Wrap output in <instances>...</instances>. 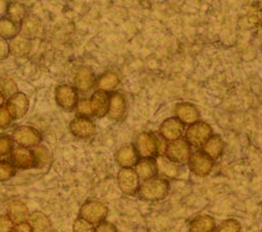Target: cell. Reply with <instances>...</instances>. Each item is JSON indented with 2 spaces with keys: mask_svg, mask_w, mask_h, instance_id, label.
Instances as JSON below:
<instances>
[{
  "mask_svg": "<svg viewBox=\"0 0 262 232\" xmlns=\"http://www.w3.org/2000/svg\"><path fill=\"white\" fill-rule=\"evenodd\" d=\"M140 196L146 201H162L169 194V182L163 178H154L145 181L139 189Z\"/></svg>",
  "mask_w": 262,
  "mask_h": 232,
  "instance_id": "6da1fadb",
  "label": "cell"
},
{
  "mask_svg": "<svg viewBox=\"0 0 262 232\" xmlns=\"http://www.w3.org/2000/svg\"><path fill=\"white\" fill-rule=\"evenodd\" d=\"M135 150L142 159H154L159 156V136L150 133H142L137 137Z\"/></svg>",
  "mask_w": 262,
  "mask_h": 232,
  "instance_id": "7a4b0ae2",
  "label": "cell"
},
{
  "mask_svg": "<svg viewBox=\"0 0 262 232\" xmlns=\"http://www.w3.org/2000/svg\"><path fill=\"white\" fill-rule=\"evenodd\" d=\"M212 137V128L203 121L190 125L186 131V141L190 146L203 147V145Z\"/></svg>",
  "mask_w": 262,
  "mask_h": 232,
  "instance_id": "3957f363",
  "label": "cell"
},
{
  "mask_svg": "<svg viewBox=\"0 0 262 232\" xmlns=\"http://www.w3.org/2000/svg\"><path fill=\"white\" fill-rule=\"evenodd\" d=\"M80 218L92 224H100L104 222L108 215L107 206L99 201L86 202L80 209Z\"/></svg>",
  "mask_w": 262,
  "mask_h": 232,
  "instance_id": "277c9868",
  "label": "cell"
},
{
  "mask_svg": "<svg viewBox=\"0 0 262 232\" xmlns=\"http://www.w3.org/2000/svg\"><path fill=\"white\" fill-rule=\"evenodd\" d=\"M166 157L176 164H185L191 156V146L185 139L171 141L167 145Z\"/></svg>",
  "mask_w": 262,
  "mask_h": 232,
  "instance_id": "5b68a950",
  "label": "cell"
},
{
  "mask_svg": "<svg viewBox=\"0 0 262 232\" xmlns=\"http://www.w3.org/2000/svg\"><path fill=\"white\" fill-rule=\"evenodd\" d=\"M118 186L121 192L127 196H134L140 189V179L133 168H122L119 172Z\"/></svg>",
  "mask_w": 262,
  "mask_h": 232,
  "instance_id": "8992f818",
  "label": "cell"
},
{
  "mask_svg": "<svg viewBox=\"0 0 262 232\" xmlns=\"http://www.w3.org/2000/svg\"><path fill=\"white\" fill-rule=\"evenodd\" d=\"M11 164L18 170H30L36 167L37 160L36 155L30 149L17 146L14 147L11 153Z\"/></svg>",
  "mask_w": 262,
  "mask_h": 232,
  "instance_id": "52a82bcc",
  "label": "cell"
},
{
  "mask_svg": "<svg viewBox=\"0 0 262 232\" xmlns=\"http://www.w3.org/2000/svg\"><path fill=\"white\" fill-rule=\"evenodd\" d=\"M14 141L21 147H35L40 144L42 137L41 134L31 126H20L13 132Z\"/></svg>",
  "mask_w": 262,
  "mask_h": 232,
  "instance_id": "ba28073f",
  "label": "cell"
},
{
  "mask_svg": "<svg viewBox=\"0 0 262 232\" xmlns=\"http://www.w3.org/2000/svg\"><path fill=\"white\" fill-rule=\"evenodd\" d=\"M188 163L191 172L199 177L208 176L214 166V161L202 152L191 154Z\"/></svg>",
  "mask_w": 262,
  "mask_h": 232,
  "instance_id": "9c48e42d",
  "label": "cell"
},
{
  "mask_svg": "<svg viewBox=\"0 0 262 232\" xmlns=\"http://www.w3.org/2000/svg\"><path fill=\"white\" fill-rule=\"evenodd\" d=\"M30 103L27 96L23 93H16L11 96L7 102V110L14 119L23 118L29 111Z\"/></svg>",
  "mask_w": 262,
  "mask_h": 232,
  "instance_id": "30bf717a",
  "label": "cell"
},
{
  "mask_svg": "<svg viewBox=\"0 0 262 232\" xmlns=\"http://www.w3.org/2000/svg\"><path fill=\"white\" fill-rule=\"evenodd\" d=\"M184 132H185L184 124L176 117L165 120L160 128L161 136L166 141H170V142L181 139Z\"/></svg>",
  "mask_w": 262,
  "mask_h": 232,
  "instance_id": "8fae6325",
  "label": "cell"
},
{
  "mask_svg": "<svg viewBox=\"0 0 262 232\" xmlns=\"http://www.w3.org/2000/svg\"><path fill=\"white\" fill-rule=\"evenodd\" d=\"M56 101L64 110H73L77 107L78 93L75 88L61 86L56 90Z\"/></svg>",
  "mask_w": 262,
  "mask_h": 232,
  "instance_id": "7c38bea8",
  "label": "cell"
},
{
  "mask_svg": "<svg viewBox=\"0 0 262 232\" xmlns=\"http://www.w3.org/2000/svg\"><path fill=\"white\" fill-rule=\"evenodd\" d=\"M70 130L73 135L78 138L89 139L95 135L96 125L87 118H77L71 122Z\"/></svg>",
  "mask_w": 262,
  "mask_h": 232,
  "instance_id": "4fadbf2b",
  "label": "cell"
},
{
  "mask_svg": "<svg viewBox=\"0 0 262 232\" xmlns=\"http://www.w3.org/2000/svg\"><path fill=\"white\" fill-rule=\"evenodd\" d=\"M176 118L183 124H194L200 120V113L191 103H180L176 108Z\"/></svg>",
  "mask_w": 262,
  "mask_h": 232,
  "instance_id": "5bb4252c",
  "label": "cell"
},
{
  "mask_svg": "<svg viewBox=\"0 0 262 232\" xmlns=\"http://www.w3.org/2000/svg\"><path fill=\"white\" fill-rule=\"evenodd\" d=\"M109 102H111V97L103 91H96L91 99V105L93 114L99 118H102L108 114L109 110Z\"/></svg>",
  "mask_w": 262,
  "mask_h": 232,
  "instance_id": "9a60e30c",
  "label": "cell"
},
{
  "mask_svg": "<svg viewBox=\"0 0 262 232\" xmlns=\"http://www.w3.org/2000/svg\"><path fill=\"white\" fill-rule=\"evenodd\" d=\"M20 31L23 33V36L28 39L38 38L43 33V26L37 17L30 15L27 16L21 23Z\"/></svg>",
  "mask_w": 262,
  "mask_h": 232,
  "instance_id": "2e32d148",
  "label": "cell"
},
{
  "mask_svg": "<svg viewBox=\"0 0 262 232\" xmlns=\"http://www.w3.org/2000/svg\"><path fill=\"white\" fill-rule=\"evenodd\" d=\"M126 109L125 98L119 93L113 94L111 96V102H109L108 118L113 121L122 120L126 114Z\"/></svg>",
  "mask_w": 262,
  "mask_h": 232,
  "instance_id": "e0dca14e",
  "label": "cell"
},
{
  "mask_svg": "<svg viewBox=\"0 0 262 232\" xmlns=\"http://www.w3.org/2000/svg\"><path fill=\"white\" fill-rule=\"evenodd\" d=\"M139 156L134 146L125 145L116 154V161L122 168H131L134 165H137Z\"/></svg>",
  "mask_w": 262,
  "mask_h": 232,
  "instance_id": "ac0fdd59",
  "label": "cell"
},
{
  "mask_svg": "<svg viewBox=\"0 0 262 232\" xmlns=\"http://www.w3.org/2000/svg\"><path fill=\"white\" fill-rule=\"evenodd\" d=\"M95 84V74L87 67L80 68L75 76L76 89L82 92H89Z\"/></svg>",
  "mask_w": 262,
  "mask_h": 232,
  "instance_id": "d6986e66",
  "label": "cell"
},
{
  "mask_svg": "<svg viewBox=\"0 0 262 232\" xmlns=\"http://www.w3.org/2000/svg\"><path fill=\"white\" fill-rule=\"evenodd\" d=\"M8 217L15 224L25 223L30 216L28 207L20 201H12L8 205Z\"/></svg>",
  "mask_w": 262,
  "mask_h": 232,
  "instance_id": "ffe728a7",
  "label": "cell"
},
{
  "mask_svg": "<svg viewBox=\"0 0 262 232\" xmlns=\"http://www.w3.org/2000/svg\"><path fill=\"white\" fill-rule=\"evenodd\" d=\"M158 174L164 177L163 179H174L179 176L180 170L178 164L170 161L167 157L159 156L156 160Z\"/></svg>",
  "mask_w": 262,
  "mask_h": 232,
  "instance_id": "44dd1931",
  "label": "cell"
},
{
  "mask_svg": "<svg viewBox=\"0 0 262 232\" xmlns=\"http://www.w3.org/2000/svg\"><path fill=\"white\" fill-rule=\"evenodd\" d=\"M136 173L140 180L148 181L156 178L158 175L156 160L154 159H142L136 165Z\"/></svg>",
  "mask_w": 262,
  "mask_h": 232,
  "instance_id": "7402d4cb",
  "label": "cell"
},
{
  "mask_svg": "<svg viewBox=\"0 0 262 232\" xmlns=\"http://www.w3.org/2000/svg\"><path fill=\"white\" fill-rule=\"evenodd\" d=\"M224 150H225V142L220 136H212L203 145V153L213 161L222 156Z\"/></svg>",
  "mask_w": 262,
  "mask_h": 232,
  "instance_id": "603a6c76",
  "label": "cell"
},
{
  "mask_svg": "<svg viewBox=\"0 0 262 232\" xmlns=\"http://www.w3.org/2000/svg\"><path fill=\"white\" fill-rule=\"evenodd\" d=\"M28 221L34 232H52V224L46 214L35 212L30 214Z\"/></svg>",
  "mask_w": 262,
  "mask_h": 232,
  "instance_id": "cb8c5ba5",
  "label": "cell"
},
{
  "mask_svg": "<svg viewBox=\"0 0 262 232\" xmlns=\"http://www.w3.org/2000/svg\"><path fill=\"white\" fill-rule=\"evenodd\" d=\"M10 54L15 57H23L28 55L32 50V42L30 39L24 37L23 35H18L12 39L9 45Z\"/></svg>",
  "mask_w": 262,
  "mask_h": 232,
  "instance_id": "d4e9b609",
  "label": "cell"
},
{
  "mask_svg": "<svg viewBox=\"0 0 262 232\" xmlns=\"http://www.w3.org/2000/svg\"><path fill=\"white\" fill-rule=\"evenodd\" d=\"M215 229V220L210 216H200L190 224V232H213Z\"/></svg>",
  "mask_w": 262,
  "mask_h": 232,
  "instance_id": "484cf974",
  "label": "cell"
},
{
  "mask_svg": "<svg viewBox=\"0 0 262 232\" xmlns=\"http://www.w3.org/2000/svg\"><path fill=\"white\" fill-rule=\"evenodd\" d=\"M120 83V78L117 73L115 72H106L103 74L99 81H98V88L100 91L103 92H112L117 89Z\"/></svg>",
  "mask_w": 262,
  "mask_h": 232,
  "instance_id": "4316f807",
  "label": "cell"
},
{
  "mask_svg": "<svg viewBox=\"0 0 262 232\" xmlns=\"http://www.w3.org/2000/svg\"><path fill=\"white\" fill-rule=\"evenodd\" d=\"M20 25L15 24L9 18H0V36L5 39H14L18 36Z\"/></svg>",
  "mask_w": 262,
  "mask_h": 232,
  "instance_id": "83f0119b",
  "label": "cell"
},
{
  "mask_svg": "<svg viewBox=\"0 0 262 232\" xmlns=\"http://www.w3.org/2000/svg\"><path fill=\"white\" fill-rule=\"evenodd\" d=\"M7 13L9 16V19L14 21L15 24L21 25L24 19L27 17V11L26 8L19 4V3H12L8 6Z\"/></svg>",
  "mask_w": 262,
  "mask_h": 232,
  "instance_id": "f1b7e54d",
  "label": "cell"
},
{
  "mask_svg": "<svg viewBox=\"0 0 262 232\" xmlns=\"http://www.w3.org/2000/svg\"><path fill=\"white\" fill-rule=\"evenodd\" d=\"M240 230H242V226L239 222L234 219H229L218 225L213 232H240Z\"/></svg>",
  "mask_w": 262,
  "mask_h": 232,
  "instance_id": "f546056e",
  "label": "cell"
},
{
  "mask_svg": "<svg viewBox=\"0 0 262 232\" xmlns=\"http://www.w3.org/2000/svg\"><path fill=\"white\" fill-rule=\"evenodd\" d=\"M16 175V168L11 162L0 161V182L11 180Z\"/></svg>",
  "mask_w": 262,
  "mask_h": 232,
  "instance_id": "4dcf8cb0",
  "label": "cell"
},
{
  "mask_svg": "<svg viewBox=\"0 0 262 232\" xmlns=\"http://www.w3.org/2000/svg\"><path fill=\"white\" fill-rule=\"evenodd\" d=\"M77 112L80 118H86V117H91L93 116V111H92V105H91V100L89 99H82L77 103Z\"/></svg>",
  "mask_w": 262,
  "mask_h": 232,
  "instance_id": "1f68e13d",
  "label": "cell"
},
{
  "mask_svg": "<svg viewBox=\"0 0 262 232\" xmlns=\"http://www.w3.org/2000/svg\"><path fill=\"white\" fill-rule=\"evenodd\" d=\"M14 149L13 140L7 136L0 137V159L11 155L12 151Z\"/></svg>",
  "mask_w": 262,
  "mask_h": 232,
  "instance_id": "d6a6232c",
  "label": "cell"
},
{
  "mask_svg": "<svg viewBox=\"0 0 262 232\" xmlns=\"http://www.w3.org/2000/svg\"><path fill=\"white\" fill-rule=\"evenodd\" d=\"M96 227L94 224L87 222L81 218L77 219L74 223V232H95Z\"/></svg>",
  "mask_w": 262,
  "mask_h": 232,
  "instance_id": "836d02e7",
  "label": "cell"
},
{
  "mask_svg": "<svg viewBox=\"0 0 262 232\" xmlns=\"http://www.w3.org/2000/svg\"><path fill=\"white\" fill-rule=\"evenodd\" d=\"M0 92L3 93L4 96H13L17 93L16 84L10 79H3L0 81Z\"/></svg>",
  "mask_w": 262,
  "mask_h": 232,
  "instance_id": "e575fe53",
  "label": "cell"
},
{
  "mask_svg": "<svg viewBox=\"0 0 262 232\" xmlns=\"http://www.w3.org/2000/svg\"><path fill=\"white\" fill-rule=\"evenodd\" d=\"M13 121L12 116L10 115L7 108H0V129H6Z\"/></svg>",
  "mask_w": 262,
  "mask_h": 232,
  "instance_id": "d590c367",
  "label": "cell"
},
{
  "mask_svg": "<svg viewBox=\"0 0 262 232\" xmlns=\"http://www.w3.org/2000/svg\"><path fill=\"white\" fill-rule=\"evenodd\" d=\"M15 224L8 216H0V232H14Z\"/></svg>",
  "mask_w": 262,
  "mask_h": 232,
  "instance_id": "8d00e7d4",
  "label": "cell"
},
{
  "mask_svg": "<svg viewBox=\"0 0 262 232\" xmlns=\"http://www.w3.org/2000/svg\"><path fill=\"white\" fill-rule=\"evenodd\" d=\"M95 232H118V230L113 223L102 222L96 227Z\"/></svg>",
  "mask_w": 262,
  "mask_h": 232,
  "instance_id": "74e56055",
  "label": "cell"
},
{
  "mask_svg": "<svg viewBox=\"0 0 262 232\" xmlns=\"http://www.w3.org/2000/svg\"><path fill=\"white\" fill-rule=\"evenodd\" d=\"M10 55V49L7 40L0 36V60L8 58Z\"/></svg>",
  "mask_w": 262,
  "mask_h": 232,
  "instance_id": "f35d334b",
  "label": "cell"
},
{
  "mask_svg": "<svg viewBox=\"0 0 262 232\" xmlns=\"http://www.w3.org/2000/svg\"><path fill=\"white\" fill-rule=\"evenodd\" d=\"M14 232H34V231L30 226V224L28 222H25V223L15 225Z\"/></svg>",
  "mask_w": 262,
  "mask_h": 232,
  "instance_id": "ab89813d",
  "label": "cell"
},
{
  "mask_svg": "<svg viewBox=\"0 0 262 232\" xmlns=\"http://www.w3.org/2000/svg\"><path fill=\"white\" fill-rule=\"evenodd\" d=\"M4 103H5V96L3 95L2 92H0V108H3Z\"/></svg>",
  "mask_w": 262,
  "mask_h": 232,
  "instance_id": "60d3db41",
  "label": "cell"
}]
</instances>
